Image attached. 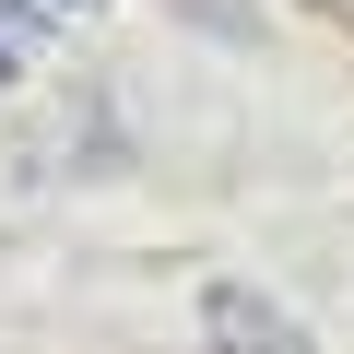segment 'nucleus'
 <instances>
[{"label":"nucleus","mask_w":354,"mask_h":354,"mask_svg":"<svg viewBox=\"0 0 354 354\" xmlns=\"http://www.w3.org/2000/svg\"><path fill=\"white\" fill-rule=\"evenodd\" d=\"M201 354H319L283 295L260 283H201Z\"/></svg>","instance_id":"obj_1"},{"label":"nucleus","mask_w":354,"mask_h":354,"mask_svg":"<svg viewBox=\"0 0 354 354\" xmlns=\"http://www.w3.org/2000/svg\"><path fill=\"white\" fill-rule=\"evenodd\" d=\"M0 83H24V59H12V36H0Z\"/></svg>","instance_id":"obj_2"},{"label":"nucleus","mask_w":354,"mask_h":354,"mask_svg":"<svg viewBox=\"0 0 354 354\" xmlns=\"http://www.w3.org/2000/svg\"><path fill=\"white\" fill-rule=\"evenodd\" d=\"M48 12H83V0H48Z\"/></svg>","instance_id":"obj_3"}]
</instances>
